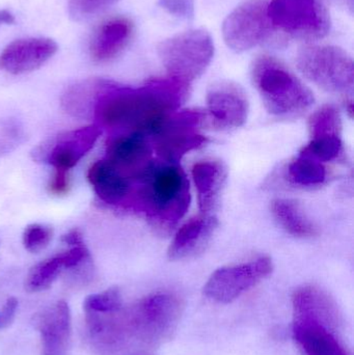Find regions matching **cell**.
Masks as SVG:
<instances>
[{
  "label": "cell",
  "mask_w": 354,
  "mask_h": 355,
  "mask_svg": "<svg viewBox=\"0 0 354 355\" xmlns=\"http://www.w3.org/2000/svg\"><path fill=\"white\" fill-rule=\"evenodd\" d=\"M191 85L170 76L151 79L139 89L114 83L100 98L94 116L107 128L152 135L168 114L186 101Z\"/></svg>",
  "instance_id": "1"
},
{
  "label": "cell",
  "mask_w": 354,
  "mask_h": 355,
  "mask_svg": "<svg viewBox=\"0 0 354 355\" xmlns=\"http://www.w3.org/2000/svg\"><path fill=\"white\" fill-rule=\"evenodd\" d=\"M184 304L178 295L156 292L114 313L110 322V352L157 347L172 337Z\"/></svg>",
  "instance_id": "2"
},
{
  "label": "cell",
  "mask_w": 354,
  "mask_h": 355,
  "mask_svg": "<svg viewBox=\"0 0 354 355\" xmlns=\"http://www.w3.org/2000/svg\"><path fill=\"white\" fill-rule=\"evenodd\" d=\"M293 339L305 355H349L340 339L338 306L321 288L307 285L293 294Z\"/></svg>",
  "instance_id": "3"
},
{
  "label": "cell",
  "mask_w": 354,
  "mask_h": 355,
  "mask_svg": "<svg viewBox=\"0 0 354 355\" xmlns=\"http://www.w3.org/2000/svg\"><path fill=\"white\" fill-rule=\"evenodd\" d=\"M141 181L139 198L143 212L159 231L170 232L191 206V187L184 171L178 164L154 162Z\"/></svg>",
  "instance_id": "4"
},
{
  "label": "cell",
  "mask_w": 354,
  "mask_h": 355,
  "mask_svg": "<svg viewBox=\"0 0 354 355\" xmlns=\"http://www.w3.org/2000/svg\"><path fill=\"white\" fill-rule=\"evenodd\" d=\"M251 78L264 107L276 118H299L315 102L311 89L274 56L258 55L251 64Z\"/></svg>",
  "instance_id": "5"
},
{
  "label": "cell",
  "mask_w": 354,
  "mask_h": 355,
  "mask_svg": "<svg viewBox=\"0 0 354 355\" xmlns=\"http://www.w3.org/2000/svg\"><path fill=\"white\" fill-rule=\"evenodd\" d=\"M297 66L308 80L320 89L349 97L353 95V60L342 48L308 44L297 52Z\"/></svg>",
  "instance_id": "6"
},
{
  "label": "cell",
  "mask_w": 354,
  "mask_h": 355,
  "mask_svg": "<svg viewBox=\"0 0 354 355\" xmlns=\"http://www.w3.org/2000/svg\"><path fill=\"white\" fill-rule=\"evenodd\" d=\"M157 53L168 76L191 85L211 64L213 40L205 29H191L160 42Z\"/></svg>",
  "instance_id": "7"
},
{
  "label": "cell",
  "mask_w": 354,
  "mask_h": 355,
  "mask_svg": "<svg viewBox=\"0 0 354 355\" xmlns=\"http://www.w3.org/2000/svg\"><path fill=\"white\" fill-rule=\"evenodd\" d=\"M268 18L282 37L314 42L330 33L332 20L320 0H269Z\"/></svg>",
  "instance_id": "8"
},
{
  "label": "cell",
  "mask_w": 354,
  "mask_h": 355,
  "mask_svg": "<svg viewBox=\"0 0 354 355\" xmlns=\"http://www.w3.org/2000/svg\"><path fill=\"white\" fill-rule=\"evenodd\" d=\"M207 114L199 110H180L168 114L153 135L154 148L162 162L178 164L183 156L208 143L202 135Z\"/></svg>",
  "instance_id": "9"
},
{
  "label": "cell",
  "mask_w": 354,
  "mask_h": 355,
  "mask_svg": "<svg viewBox=\"0 0 354 355\" xmlns=\"http://www.w3.org/2000/svg\"><path fill=\"white\" fill-rule=\"evenodd\" d=\"M269 0H247L228 15L222 24L227 46L237 53L270 43L276 37L267 14Z\"/></svg>",
  "instance_id": "10"
},
{
  "label": "cell",
  "mask_w": 354,
  "mask_h": 355,
  "mask_svg": "<svg viewBox=\"0 0 354 355\" xmlns=\"http://www.w3.org/2000/svg\"><path fill=\"white\" fill-rule=\"evenodd\" d=\"M274 263L268 257L251 262L222 267L204 286V295L218 304H230L272 275Z\"/></svg>",
  "instance_id": "11"
},
{
  "label": "cell",
  "mask_w": 354,
  "mask_h": 355,
  "mask_svg": "<svg viewBox=\"0 0 354 355\" xmlns=\"http://www.w3.org/2000/svg\"><path fill=\"white\" fill-rule=\"evenodd\" d=\"M101 135L99 125L64 131L37 146L31 157L35 162L50 164L54 170L70 171L93 149Z\"/></svg>",
  "instance_id": "12"
},
{
  "label": "cell",
  "mask_w": 354,
  "mask_h": 355,
  "mask_svg": "<svg viewBox=\"0 0 354 355\" xmlns=\"http://www.w3.org/2000/svg\"><path fill=\"white\" fill-rule=\"evenodd\" d=\"M249 104L242 87L233 81L213 83L207 93V118L218 130L239 128L247 122Z\"/></svg>",
  "instance_id": "13"
},
{
  "label": "cell",
  "mask_w": 354,
  "mask_h": 355,
  "mask_svg": "<svg viewBox=\"0 0 354 355\" xmlns=\"http://www.w3.org/2000/svg\"><path fill=\"white\" fill-rule=\"evenodd\" d=\"M107 157L129 179L141 180L153 166V149L148 135L127 132L118 135L107 143Z\"/></svg>",
  "instance_id": "14"
},
{
  "label": "cell",
  "mask_w": 354,
  "mask_h": 355,
  "mask_svg": "<svg viewBox=\"0 0 354 355\" xmlns=\"http://www.w3.org/2000/svg\"><path fill=\"white\" fill-rule=\"evenodd\" d=\"M57 50V43L50 37L16 40L0 52V70L12 75L33 72L51 60Z\"/></svg>",
  "instance_id": "15"
},
{
  "label": "cell",
  "mask_w": 354,
  "mask_h": 355,
  "mask_svg": "<svg viewBox=\"0 0 354 355\" xmlns=\"http://www.w3.org/2000/svg\"><path fill=\"white\" fill-rule=\"evenodd\" d=\"M42 355H67L72 335V315L64 300H58L35 316Z\"/></svg>",
  "instance_id": "16"
},
{
  "label": "cell",
  "mask_w": 354,
  "mask_h": 355,
  "mask_svg": "<svg viewBox=\"0 0 354 355\" xmlns=\"http://www.w3.org/2000/svg\"><path fill=\"white\" fill-rule=\"evenodd\" d=\"M218 219L212 214L193 217L177 232L168 248V256L172 261L187 260L205 252L215 232Z\"/></svg>",
  "instance_id": "17"
},
{
  "label": "cell",
  "mask_w": 354,
  "mask_h": 355,
  "mask_svg": "<svg viewBox=\"0 0 354 355\" xmlns=\"http://www.w3.org/2000/svg\"><path fill=\"white\" fill-rule=\"evenodd\" d=\"M134 24L127 17H114L102 23L91 37L89 52L91 60L105 64L118 58L130 43Z\"/></svg>",
  "instance_id": "18"
},
{
  "label": "cell",
  "mask_w": 354,
  "mask_h": 355,
  "mask_svg": "<svg viewBox=\"0 0 354 355\" xmlns=\"http://www.w3.org/2000/svg\"><path fill=\"white\" fill-rule=\"evenodd\" d=\"M201 213L211 214L220 202L226 185L228 171L220 160H202L191 171Z\"/></svg>",
  "instance_id": "19"
},
{
  "label": "cell",
  "mask_w": 354,
  "mask_h": 355,
  "mask_svg": "<svg viewBox=\"0 0 354 355\" xmlns=\"http://www.w3.org/2000/svg\"><path fill=\"white\" fill-rule=\"evenodd\" d=\"M87 180L98 198L108 205L122 204L131 192V180L107 159L91 164Z\"/></svg>",
  "instance_id": "20"
},
{
  "label": "cell",
  "mask_w": 354,
  "mask_h": 355,
  "mask_svg": "<svg viewBox=\"0 0 354 355\" xmlns=\"http://www.w3.org/2000/svg\"><path fill=\"white\" fill-rule=\"evenodd\" d=\"M114 83V81L102 78H89L74 83L62 94V110L75 118L94 116L100 98Z\"/></svg>",
  "instance_id": "21"
},
{
  "label": "cell",
  "mask_w": 354,
  "mask_h": 355,
  "mask_svg": "<svg viewBox=\"0 0 354 355\" xmlns=\"http://www.w3.org/2000/svg\"><path fill=\"white\" fill-rule=\"evenodd\" d=\"M272 212L281 227L294 237L311 238L318 234L317 227L295 200L276 198L272 202Z\"/></svg>",
  "instance_id": "22"
},
{
  "label": "cell",
  "mask_w": 354,
  "mask_h": 355,
  "mask_svg": "<svg viewBox=\"0 0 354 355\" xmlns=\"http://www.w3.org/2000/svg\"><path fill=\"white\" fill-rule=\"evenodd\" d=\"M288 175L291 181L303 187L320 186L328 179V170L322 162L299 154L288 168Z\"/></svg>",
  "instance_id": "23"
},
{
  "label": "cell",
  "mask_w": 354,
  "mask_h": 355,
  "mask_svg": "<svg viewBox=\"0 0 354 355\" xmlns=\"http://www.w3.org/2000/svg\"><path fill=\"white\" fill-rule=\"evenodd\" d=\"M64 269L62 254L37 263L27 275L25 289L29 293H39L49 289Z\"/></svg>",
  "instance_id": "24"
},
{
  "label": "cell",
  "mask_w": 354,
  "mask_h": 355,
  "mask_svg": "<svg viewBox=\"0 0 354 355\" xmlns=\"http://www.w3.org/2000/svg\"><path fill=\"white\" fill-rule=\"evenodd\" d=\"M311 139L318 137H342V118L338 108L324 105L314 112L309 121Z\"/></svg>",
  "instance_id": "25"
},
{
  "label": "cell",
  "mask_w": 354,
  "mask_h": 355,
  "mask_svg": "<svg viewBox=\"0 0 354 355\" xmlns=\"http://www.w3.org/2000/svg\"><path fill=\"white\" fill-rule=\"evenodd\" d=\"M344 153L342 137H313L301 152V154L314 158L322 164L341 160Z\"/></svg>",
  "instance_id": "26"
},
{
  "label": "cell",
  "mask_w": 354,
  "mask_h": 355,
  "mask_svg": "<svg viewBox=\"0 0 354 355\" xmlns=\"http://www.w3.org/2000/svg\"><path fill=\"white\" fill-rule=\"evenodd\" d=\"M123 298L116 287L109 288L100 293L91 294L83 302L85 313L106 314L114 313L123 308Z\"/></svg>",
  "instance_id": "27"
},
{
  "label": "cell",
  "mask_w": 354,
  "mask_h": 355,
  "mask_svg": "<svg viewBox=\"0 0 354 355\" xmlns=\"http://www.w3.org/2000/svg\"><path fill=\"white\" fill-rule=\"evenodd\" d=\"M118 0H69V16L73 21H89L112 8Z\"/></svg>",
  "instance_id": "28"
},
{
  "label": "cell",
  "mask_w": 354,
  "mask_h": 355,
  "mask_svg": "<svg viewBox=\"0 0 354 355\" xmlns=\"http://www.w3.org/2000/svg\"><path fill=\"white\" fill-rule=\"evenodd\" d=\"M53 237V230L49 225L33 223L25 227L23 233V245L25 250L37 254L49 245Z\"/></svg>",
  "instance_id": "29"
},
{
  "label": "cell",
  "mask_w": 354,
  "mask_h": 355,
  "mask_svg": "<svg viewBox=\"0 0 354 355\" xmlns=\"http://www.w3.org/2000/svg\"><path fill=\"white\" fill-rule=\"evenodd\" d=\"M159 6L177 18L189 20L195 16V0H159Z\"/></svg>",
  "instance_id": "30"
},
{
  "label": "cell",
  "mask_w": 354,
  "mask_h": 355,
  "mask_svg": "<svg viewBox=\"0 0 354 355\" xmlns=\"http://www.w3.org/2000/svg\"><path fill=\"white\" fill-rule=\"evenodd\" d=\"M64 269H73L80 266L82 263L89 259V252L85 244L72 246L71 250L62 252Z\"/></svg>",
  "instance_id": "31"
},
{
  "label": "cell",
  "mask_w": 354,
  "mask_h": 355,
  "mask_svg": "<svg viewBox=\"0 0 354 355\" xmlns=\"http://www.w3.org/2000/svg\"><path fill=\"white\" fill-rule=\"evenodd\" d=\"M48 190L53 196H64L70 190L69 171L54 170L53 176L48 184Z\"/></svg>",
  "instance_id": "32"
},
{
  "label": "cell",
  "mask_w": 354,
  "mask_h": 355,
  "mask_svg": "<svg viewBox=\"0 0 354 355\" xmlns=\"http://www.w3.org/2000/svg\"><path fill=\"white\" fill-rule=\"evenodd\" d=\"M3 132L0 133V154L12 150V146H16L20 141L22 131L16 123L4 127Z\"/></svg>",
  "instance_id": "33"
},
{
  "label": "cell",
  "mask_w": 354,
  "mask_h": 355,
  "mask_svg": "<svg viewBox=\"0 0 354 355\" xmlns=\"http://www.w3.org/2000/svg\"><path fill=\"white\" fill-rule=\"evenodd\" d=\"M17 309H18V300L15 297L8 298L0 313V329H6L12 324L16 316Z\"/></svg>",
  "instance_id": "34"
},
{
  "label": "cell",
  "mask_w": 354,
  "mask_h": 355,
  "mask_svg": "<svg viewBox=\"0 0 354 355\" xmlns=\"http://www.w3.org/2000/svg\"><path fill=\"white\" fill-rule=\"evenodd\" d=\"M62 242L70 246H77L85 244L83 243L82 234L77 229L71 230L68 233L62 235Z\"/></svg>",
  "instance_id": "35"
},
{
  "label": "cell",
  "mask_w": 354,
  "mask_h": 355,
  "mask_svg": "<svg viewBox=\"0 0 354 355\" xmlns=\"http://www.w3.org/2000/svg\"><path fill=\"white\" fill-rule=\"evenodd\" d=\"M16 23V18L12 12L8 10H0V27L4 25H12Z\"/></svg>",
  "instance_id": "36"
},
{
  "label": "cell",
  "mask_w": 354,
  "mask_h": 355,
  "mask_svg": "<svg viewBox=\"0 0 354 355\" xmlns=\"http://www.w3.org/2000/svg\"><path fill=\"white\" fill-rule=\"evenodd\" d=\"M337 2L341 4V6H345V8H348L351 10V12H353V0H336Z\"/></svg>",
  "instance_id": "37"
}]
</instances>
